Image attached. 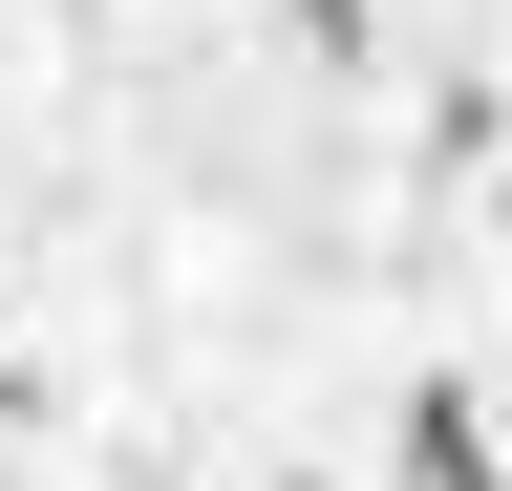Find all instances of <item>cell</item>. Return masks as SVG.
<instances>
[{"label":"cell","instance_id":"cell-1","mask_svg":"<svg viewBox=\"0 0 512 491\" xmlns=\"http://www.w3.org/2000/svg\"><path fill=\"white\" fill-rule=\"evenodd\" d=\"M384 470H406V491H512V427L470 385H406V406H384Z\"/></svg>","mask_w":512,"mask_h":491}]
</instances>
